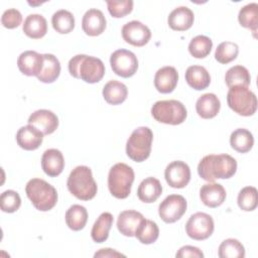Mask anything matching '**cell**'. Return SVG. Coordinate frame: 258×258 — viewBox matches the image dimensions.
<instances>
[{"label": "cell", "instance_id": "3957f363", "mask_svg": "<svg viewBox=\"0 0 258 258\" xmlns=\"http://www.w3.org/2000/svg\"><path fill=\"white\" fill-rule=\"evenodd\" d=\"M67 186L73 196L82 201L92 200L98 190L92 170L86 165H79L71 171Z\"/></svg>", "mask_w": 258, "mask_h": 258}, {"label": "cell", "instance_id": "9a60e30c", "mask_svg": "<svg viewBox=\"0 0 258 258\" xmlns=\"http://www.w3.org/2000/svg\"><path fill=\"white\" fill-rule=\"evenodd\" d=\"M28 124L36 127L43 135H48L53 133L58 127L57 116L45 109H40L33 112L28 118Z\"/></svg>", "mask_w": 258, "mask_h": 258}, {"label": "cell", "instance_id": "1f68e13d", "mask_svg": "<svg viewBox=\"0 0 258 258\" xmlns=\"http://www.w3.org/2000/svg\"><path fill=\"white\" fill-rule=\"evenodd\" d=\"M159 236V229L155 222L147 219H143L136 231H135V237L138 239V241L142 244H152L154 243Z\"/></svg>", "mask_w": 258, "mask_h": 258}, {"label": "cell", "instance_id": "5bb4252c", "mask_svg": "<svg viewBox=\"0 0 258 258\" xmlns=\"http://www.w3.org/2000/svg\"><path fill=\"white\" fill-rule=\"evenodd\" d=\"M43 54L34 50H26L17 58V67L19 71L28 77H37L43 68Z\"/></svg>", "mask_w": 258, "mask_h": 258}, {"label": "cell", "instance_id": "d6a6232c", "mask_svg": "<svg viewBox=\"0 0 258 258\" xmlns=\"http://www.w3.org/2000/svg\"><path fill=\"white\" fill-rule=\"evenodd\" d=\"M238 20L243 27L251 29L255 36L258 27V4L249 3L243 6L239 11Z\"/></svg>", "mask_w": 258, "mask_h": 258}, {"label": "cell", "instance_id": "8992f818", "mask_svg": "<svg viewBox=\"0 0 258 258\" xmlns=\"http://www.w3.org/2000/svg\"><path fill=\"white\" fill-rule=\"evenodd\" d=\"M153 133L150 128L142 126L135 129L126 143L128 157L136 162L146 160L151 152Z\"/></svg>", "mask_w": 258, "mask_h": 258}, {"label": "cell", "instance_id": "ffe728a7", "mask_svg": "<svg viewBox=\"0 0 258 258\" xmlns=\"http://www.w3.org/2000/svg\"><path fill=\"white\" fill-rule=\"evenodd\" d=\"M226 190L220 183L209 182L202 185L200 189V198L204 205L209 208H217L226 200Z\"/></svg>", "mask_w": 258, "mask_h": 258}, {"label": "cell", "instance_id": "4fadbf2b", "mask_svg": "<svg viewBox=\"0 0 258 258\" xmlns=\"http://www.w3.org/2000/svg\"><path fill=\"white\" fill-rule=\"evenodd\" d=\"M167 184L173 188H183L190 180L189 166L181 160L170 162L164 171Z\"/></svg>", "mask_w": 258, "mask_h": 258}, {"label": "cell", "instance_id": "44dd1931", "mask_svg": "<svg viewBox=\"0 0 258 258\" xmlns=\"http://www.w3.org/2000/svg\"><path fill=\"white\" fill-rule=\"evenodd\" d=\"M194 12L186 6H179L174 8L168 15L167 23L169 27L176 31H184L194 24Z\"/></svg>", "mask_w": 258, "mask_h": 258}, {"label": "cell", "instance_id": "e0dca14e", "mask_svg": "<svg viewBox=\"0 0 258 258\" xmlns=\"http://www.w3.org/2000/svg\"><path fill=\"white\" fill-rule=\"evenodd\" d=\"M43 140V133L36 127L28 124L18 129L16 133V142L24 150L37 149Z\"/></svg>", "mask_w": 258, "mask_h": 258}, {"label": "cell", "instance_id": "f546056e", "mask_svg": "<svg viewBox=\"0 0 258 258\" xmlns=\"http://www.w3.org/2000/svg\"><path fill=\"white\" fill-rule=\"evenodd\" d=\"M230 144L234 150L240 153H246L253 147L254 137L249 130L238 128L232 132L230 136Z\"/></svg>", "mask_w": 258, "mask_h": 258}, {"label": "cell", "instance_id": "2e32d148", "mask_svg": "<svg viewBox=\"0 0 258 258\" xmlns=\"http://www.w3.org/2000/svg\"><path fill=\"white\" fill-rule=\"evenodd\" d=\"M82 28L89 36H97L103 33L106 28V18L103 12L96 8H91L83 16Z\"/></svg>", "mask_w": 258, "mask_h": 258}, {"label": "cell", "instance_id": "6da1fadb", "mask_svg": "<svg viewBox=\"0 0 258 258\" xmlns=\"http://www.w3.org/2000/svg\"><path fill=\"white\" fill-rule=\"evenodd\" d=\"M237 170V161L229 154H209L201 159L198 165L199 175L209 182L217 178L232 177Z\"/></svg>", "mask_w": 258, "mask_h": 258}, {"label": "cell", "instance_id": "5b68a950", "mask_svg": "<svg viewBox=\"0 0 258 258\" xmlns=\"http://www.w3.org/2000/svg\"><path fill=\"white\" fill-rule=\"evenodd\" d=\"M134 170L126 163L114 164L108 174V187L116 199H126L131 192V186L134 181Z\"/></svg>", "mask_w": 258, "mask_h": 258}, {"label": "cell", "instance_id": "ba28073f", "mask_svg": "<svg viewBox=\"0 0 258 258\" xmlns=\"http://www.w3.org/2000/svg\"><path fill=\"white\" fill-rule=\"evenodd\" d=\"M151 115L160 123L178 125L185 120L187 112L181 102L177 100H163L153 104Z\"/></svg>", "mask_w": 258, "mask_h": 258}, {"label": "cell", "instance_id": "b9f144b4", "mask_svg": "<svg viewBox=\"0 0 258 258\" xmlns=\"http://www.w3.org/2000/svg\"><path fill=\"white\" fill-rule=\"evenodd\" d=\"M22 22V15L19 10L15 8L7 9L3 12L1 17V23L5 28L13 29L18 27Z\"/></svg>", "mask_w": 258, "mask_h": 258}, {"label": "cell", "instance_id": "7c38bea8", "mask_svg": "<svg viewBox=\"0 0 258 258\" xmlns=\"http://www.w3.org/2000/svg\"><path fill=\"white\" fill-rule=\"evenodd\" d=\"M121 32L123 39L127 43L138 47L145 45L151 38L150 29L137 20H132L124 24Z\"/></svg>", "mask_w": 258, "mask_h": 258}, {"label": "cell", "instance_id": "836d02e7", "mask_svg": "<svg viewBox=\"0 0 258 258\" xmlns=\"http://www.w3.org/2000/svg\"><path fill=\"white\" fill-rule=\"evenodd\" d=\"M51 24L56 32L67 34L75 28V17L72 12L60 9L53 13L51 17Z\"/></svg>", "mask_w": 258, "mask_h": 258}, {"label": "cell", "instance_id": "74e56055", "mask_svg": "<svg viewBox=\"0 0 258 258\" xmlns=\"http://www.w3.org/2000/svg\"><path fill=\"white\" fill-rule=\"evenodd\" d=\"M239 53V46L232 41L221 42L215 51V58L223 64L229 63L236 59Z\"/></svg>", "mask_w": 258, "mask_h": 258}, {"label": "cell", "instance_id": "cb8c5ba5", "mask_svg": "<svg viewBox=\"0 0 258 258\" xmlns=\"http://www.w3.org/2000/svg\"><path fill=\"white\" fill-rule=\"evenodd\" d=\"M162 194V185L160 181L152 176L143 179L137 188L138 199L146 204L154 203Z\"/></svg>", "mask_w": 258, "mask_h": 258}, {"label": "cell", "instance_id": "8fae6325", "mask_svg": "<svg viewBox=\"0 0 258 258\" xmlns=\"http://www.w3.org/2000/svg\"><path fill=\"white\" fill-rule=\"evenodd\" d=\"M186 201L180 195H169L167 196L158 207V215L160 219L171 224L178 221L186 211Z\"/></svg>", "mask_w": 258, "mask_h": 258}, {"label": "cell", "instance_id": "603a6c76", "mask_svg": "<svg viewBox=\"0 0 258 258\" xmlns=\"http://www.w3.org/2000/svg\"><path fill=\"white\" fill-rule=\"evenodd\" d=\"M220 108L221 102L213 93L202 95L196 103L197 113L203 119H212L216 117L220 111Z\"/></svg>", "mask_w": 258, "mask_h": 258}, {"label": "cell", "instance_id": "ac0fdd59", "mask_svg": "<svg viewBox=\"0 0 258 258\" xmlns=\"http://www.w3.org/2000/svg\"><path fill=\"white\" fill-rule=\"evenodd\" d=\"M178 82V73L175 68L166 66L159 69L154 76L155 89L162 94L171 93Z\"/></svg>", "mask_w": 258, "mask_h": 258}, {"label": "cell", "instance_id": "60d3db41", "mask_svg": "<svg viewBox=\"0 0 258 258\" xmlns=\"http://www.w3.org/2000/svg\"><path fill=\"white\" fill-rule=\"evenodd\" d=\"M106 3H107L109 13L115 18L124 17L127 14L131 13L133 9L132 0H121V1L108 0Z\"/></svg>", "mask_w": 258, "mask_h": 258}, {"label": "cell", "instance_id": "ab89813d", "mask_svg": "<svg viewBox=\"0 0 258 258\" xmlns=\"http://www.w3.org/2000/svg\"><path fill=\"white\" fill-rule=\"evenodd\" d=\"M21 205V199L17 191L8 189L1 194L0 196V208L5 213L16 212Z\"/></svg>", "mask_w": 258, "mask_h": 258}, {"label": "cell", "instance_id": "e575fe53", "mask_svg": "<svg viewBox=\"0 0 258 258\" xmlns=\"http://www.w3.org/2000/svg\"><path fill=\"white\" fill-rule=\"evenodd\" d=\"M225 82L229 88L234 86L248 87L251 82L250 73L243 66H234L227 71L225 75Z\"/></svg>", "mask_w": 258, "mask_h": 258}, {"label": "cell", "instance_id": "277c9868", "mask_svg": "<svg viewBox=\"0 0 258 258\" xmlns=\"http://www.w3.org/2000/svg\"><path fill=\"white\" fill-rule=\"evenodd\" d=\"M25 192L33 207L38 211L47 212L56 205V189L41 178L30 179L26 183Z\"/></svg>", "mask_w": 258, "mask_h": 258}, {"label": "cell", "instance_id": "ee69618b", "mask_svg": "<svg viewBox=\"0 0 258 258\" xmlns=\"http://www.w3.org/2000/svg\"><path fill=\"white\" fill-rule=\"evenodd\" d=\"M94 257L96 258L97 257H125V255L110 248H103V249H100L98 252H96Z\"/></svg>", "mask_w": 258, "mask_h": 258}, {"label": "cell", "instance_id": "7402d4cb", "mask_svg": "<svg viewBox=\"0 0 258 258\" xmlns=\"http://www.w3.org/2000/svg\"><path fill=\"white\" fill-rule=\"evenodd\" d=\"M144 219L143 215L134 210L123 211L117 219V228L119 232L126 237H134L139 223Z\"/></svg>", "mask_w": 258, "mask_h": 258}, {"label": "cell", "instance_id": "4316f807", "mask_svg": "<svg viewBox=\"0 0 258 258\" xmlns=\"http://www.w3.org/2000/svg\"><path fill=\"white\" fill-rule=\"evenodd\" d=\"M103 97L110 105H119L123 103L128 95L127 87L116 80L109 81L103 88Z\"/></svg>", "mask_w": 258, "mask_h": 258}, {"label": "cell", "instance_id": "484cf974", "mask_svg": "<svg viewBox=\"0 0 258 258\" xmlns=\"http://www.w3.org/2000/svg\"><path fill=\"white\" fill-rule=\"evenodd\" d=\"M185 81L187 85L197 90H205L210 86L211 76L209 72L202 66H190L185 72Z\"/></svg>", "mask_w": 258, "mask_h": 258}, {"label": "cell", "instance_id": "8d00e7d4", "mask_svg": "<svg viewBox=\"0 0 258 258\" xmlns=\"http://www.w3.org/2000/svg\"><path fill=\"white\" fill-rule=\"evenodd\" d=\"M213 41L206 35H197L188 44L189 53L196 58H204L208 56L212 50Z\"/></svg>", "mask_w": 258, "mask_h": 258}, {"label": "cell", "instance_id": "d4e9b609", "mask_svg": "<svg viewBox=\"0 0 258 258\" xmlns=\"http://www.w3.org/2000/svg\"><path fill=\"white\" fill-rule=\"evenodd\" d=\"M22 30L30 38L38 39L47 32L46 19L40 14H29L22 24Z\"/></svg>", "mask_w": 258, "mask_h": 258}, {"label": "cell", "instance_id": "f35d334b", "mask_svg": "<svg viewBox=\"0 0 258 258\" xmlns=\"http://www.w3.org/2000/svg\"><path fill=\"white\" fill-rule=\"evenodd\" d=\"M238 206L245 212L254 211L257 207V189L254 186L243 187L237 198Z\"/></svg>", "mask_w": 258, "mask_h": 258}, {"label": "cell", "instance_id": "d6986e66", "mask_svg": "<svg viewBox=\"0 0 258 258\" xmlns=\"http://www.w3.org/2000/svg\"><path fill=\"white\" fill-rule=\"evenodd\" d=\"M41 167L45 174L54 177L59 175L64 167V159L62 153L55 148L47 149L41 157Z\"/></svg>", "mask_w": 258, "mask_h": 258}, {"label": "cell", "instance_id": "52a82bcc", "mask_svg": "<svg viewBox=\"0 0 258 258\" xmlns=\"http://www.w3.org/2000/svg\"><path fill=\"white\" fill-rule=\"evenodd\" d=\"M228 106L241 116H252L257 110L255 94L244 86L231 87L227 94Z\"/></svg>", "mask_w": 258, "mask_h": 258}, {"label": "cell", "instance_id": "83f0119b", "mask_svg": "<svg viewBox=\"0 0 258 258\" xmlns=\"http://www.w3.org/2000/svg\"><path fill=\"white\" fill-rule=\"evenodd\" d=\"M43 59V68L40 74L37 76V79L38 81L45 84L53 83L60 74L59 60L51 53H44Z\"/></svg>", "mask_w": 258, "mask_h": 258}, {"label": "cell", "instance_id": "9c48e42d", "mask_svg": "<svg viewBox=\"0 0 258 258\" xmlns=\"http://www.w3.org/2000/svg\"><path fill=\"white\" fill-rule=\"evenodd\" d=\"M214 228L213 218L202 212L191 215L185 224V232L187 236L197 241L208 239L213 234Z\"/></svg>", "mask_w": 258, "mask_h": 258}, {"label": "cell", "instance_id": "4dcf8cb0", "mask_svg": "<svg viewBox=\"0 0 258 258\" xmlns=\"http://www.w3.org/2000/svg\"><path fill=\"white\" fill-rule=\"evenodd\" d=\"M88 221V212L85 207L81 205L71 206L66 213L67 226L73 231H80L84 229Z\"/></svg>", "mask_w": 258, "mask_h": 258}, {"label": "cell", "instance_id": "f1b7e54d", "mask_svg": "<svg viewBox=\"0 0 258 258\" xmlns=\"http://www.w3.org/2000/svg\"><path fill=\"white\" fill-rule=\"evenodd\" d=\"M113 224V216L111 213H102L93 225L91 237L96 243H103L109 237V231Z\"/></svg>", "mask_w": 258, "mask_h": 258}, {"label": "cell", "instance_id": "7a4b0ae2", "mask_svg": "<svg viewBox=\"0 0 258 258\" xmlns=\"http://www.w3.org/2000/svg\"><path fill=\"white\" fill-rule=\"evenodd\" d=\"M69 72L76 79H81L86 83L95 84L100 82L105 75L103 61L95 56L77 54L69 61Z\"/></svg>", "mask_w": 258, "mask_h": 258}, {"label": "cell", "instance_id": "7bdbcfd3", "mask_svg": "<svg viewBox=\"0 0 258 258\" xmlns=\"http://www.w3.org/2000/svg\"><path fill=\"white\" fill-rule=\"evenodd\" d=\"M176 258H187V257H195V258H203L204 253L198 247L195 246H182L175 254Z\"/></svg>", "mask_w": 258, "mask_h": 258}, {"label": "cell", "instance_id": "d590c367", "mask_svg": "<svg viewBox=\"0 0 258 258\" xmlns=\"http://www.w3.org/2000/svg\"><path fill=\"white\" fill-rule=\"evenodd\" d=\"M220 258H243L245 257V248L237 239L224 240L218 249Z\"/></svg>", "mask_w": 258, "mask_h": 258}, {"label": "cell", "instance_id": "30bf717a", "mask_svg": "<svg viewBox=\"0 0 258 258\" xmlns=\"http://www.w3.org/2000/svg\"><path fill=\"white\" fill-rule=\"evenodd\" d=\"M110 64L113 72L122 78H130L135 75L138 69L136 55L127 49L115 50L110 56Z\"/></svg>", "mask_w": 258, "mask_h": 258}]
</instances>
